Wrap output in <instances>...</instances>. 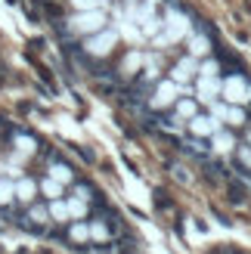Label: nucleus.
<instances>
[{
  "label": "nucleus",
  "instance_id": "f257e3e1",
  "mask_svg": "<svg viewBox=\"0 0 251 254\" xmlns=\"http://www.w3.org/2000/svg\"><path fill=\"white\" fill-rule=\"evenodd\" d=\"M195 28H192V19L186 16L183 9H165V25H161V31L152 37V47L155 50H171L174 44H180L186 41Z\"/></svg>",
  "mask_w": 251,
  "mask_h": 254
},
{
  "label": "nucleus",
  "instance_id": "f03ea898",
  "mask_svg": "<svg viewBox=\"0 0 251 254\" xmlns=\"http://www.w3.org/2000/svg\"><path fill=\"white\" fill-rule=\"evenodd\" d=\"M183 96H189V93H186L177 81L161 78V81L152 87V93H149L146 109H149V112H174V106H177ZM192 99H195V96H192Z\"/></svg>",
  "mask_w": 251,
  "mask_h": 254
},
{
  "label": "nucleus",
  "instance_id": "7ed1b4c3",
  "mask_svg": "<svg viewBox=\"0 0 251 254\" xmlns=\"http://www.w3.org/2000/svg\"><path fill=\"white\" fill-rule=\"evenodd\" d=\"M106 22H109V12H106V9H78V12L68 19V31L87 37V34L103 31Z\"/></svg>",
  "mask_w": 251,
  "mask_h": 254
},
{
  "label": "nucleus",
  "instance_id": "20e7f679",
  "mask_svg": "<svg viewBox=\"0 0 251 254\" xmlns=\"http://www.w3.org/2000/svg\"><path fill=\"white\" fill-rule=\"evenodd\" d=\"M118 41H121V34H118V28H106L103 31H96V34H87L84 37V50L90 56H96V59H103V56H109L112 50L118 47Z\"/></svg>",
  "mask_w": 251,
  "mask_h": 254
},
{
  "label": "nucleus",
  "instance_id": "39448f33",
  "mask_svg": "<svg viewBox=\"0 0 251 254\" xmlns=\"http://www.w3.org/2000/svg\"><path fill=\"white\" fill-rule=\"evenodd\" d=\"M223 99L233 106H251V81L245 74H227L223 78Z\"/></svg>",
  "mask_w": 251,
  "mask_h": 254
},
{
  "label": "nucleus",
  "instance_id": "423d86ee",
  "mask_svg": "<svg viewBox=\"0 0 251 254\" xmlns=\"http://www.w3.org/2000/svg\"><path fill=\"white\" fill-rule=\"evenodd\" d=\"M186 50H189L192 56H198V59H208L211 56V37L202 34V31H192L186 37Z\"/></svg>",
  "mask_w": 251,
  "mask_h": 254
},
{
  "label": "nucleus",
  "instance_id": "0eeeda50",
  "mask_svg": "<svg viewBox=\"0 0 251 254\" xmlns=\"http://www.w3.org/2000/svg\"><path fill=\"white\" fill-rule=\"evenodd\" d=\"M140 68H143V53H140V50H130V53L121 59V68L118 71L124 74V78H136Z\"/></svg>",
  "mask_w": 251,
  "mask_h": 254
},
{
  "label": "nucleus",
  "instance_id": "6e6552de",
  "mask_svg": "<svg viewBox=\"0 0 251 254\" xmlns=\"http://www.w3.org/2000/svg\"><path fill=\"white\" fill-rule=\"evenodd\" d=\"M37 192H41V186H37L31 177H22V180H16V198H19V201H28V205H31Z\"/></svg>",
  "mask_w": 251,
  "mask_h": 254
},
{
  "label": "nucleus",
  "instance_id": "1a4fd4ad",
  "mask_svg": "<svg viewBox=\"0 0 251 254\" xmlns=\"http://www.w3.org/2000/svg\"><path fill=\"white\" fill-rule=\"evenodd\" d=\"M65 205H68L71 220H84V217H87V198H84V195H78V192H74V195L65 201Z\"/></svg>",
  "mask_w": 251,
  "mask_h": 254
},
{
  "label": "nucleus",
  "instance_id": "9d476101",
  "mask_svg": "<svg viewBox=\"0 0 251 254\" xmlns=\"http://www.w3.org/2000/svg\"><path fill=\"white\" fill-rule=\"evenodd\" d=\"M50 220H59V223L71 220V214H68V205H65L62 198H50Z\"/></svg>",
  "mask_w": 251,
  "mask_h": 254
},
{
  "label": "nucleus",
  "instance_id": "9b49d317",
  "mask_svg": "<svg viewBox=\"0 0 251 254\" xmlns=\"http://www.w3.org/2000/svg\"><path fill=\"white\" fill-rule=\"evenodd\" d=\"M9 201H16V183L6 177V180H0V208H6Z\"/></svg>",
  "mask_w": 251,
  "mask_h": 254
},
{
  "label": "nucleus",
  "instance_id": "f8f14e48",
  "mask_svg": "<svg viewBox=\"0 0 251 254\" xmlns=\"http://www.w3.org/2000/svg\"><path fill=\"white\" fill-rule=\"evenodd\" d=\"M62 189H65V183L53 180V177H47V180L41 183V192H44L47 198H59V195H62Z\"/></svg>",
  "mask_w": 251,
  "mask_h": 254
},
{
  "label": "nucleus",
  "instance_id": "ddd939ff",
  "mask_svg": "<svg viewBox=\"0 0 251 254\" xmlns=\"http://www.w3.org/2000/svg\"><path fill=\"white\" fill-rule=\"evenodd\" d=\"M50 177H53V180H59V183H71V171L65 168V164H59V161H53L50 164Z\"/></svg>",
  "mask_w": 251,
  "mask_h": 254
},
{
  "label": "nucleus",
  "instance_id": "4468645a",
  "mask_svg": "<svg viewBox=\"0 0 251 254\" xmlns=\"http://www.w3.org/2000/svg\"><path fill=\"white\" fill-rule=\"evenodd\" d=\"M90 239L93 242H109V226L103 220H93L90 223Z\"/></svg>",
  "mask_w": 251,
  "mask_h": 254
},
{
  "label": "nucleus",
  "instance_id": "2eb2a0df",
  "mask_svg": "<svg viewBox=\"0 0 251 254\" xmlns=\"http://www.w3.org/2000/svg\"><path fill=\"white\" fill-rule=\"evenodd\" d=\"M34 149H37V146H34L31 136H22V133L16 136V152H19L22 158H25V155H34Z\"/></svg>",
  "mask_w": 251,
  "mask_h": 254
},
{
  "label": "nucleus",
  "instance_id": "dca6fc26",
  "mask_svg": "<svg viewBox=\"0 0 251 254\" xmlns=\"http://www.w3.org/2000/svg\"><path fill=\"white\" fill-rule=\"evenodd\" d=\"M71 239H74V242H87V239H90V226H87L84 220H78L71 226Z\"/></svg>",
  "mask_w": 251,
  "mask_h": 254
},
{
  "label": "nucleus",
  "instance_id": "f3484780",
  "mask_svg": "<svg viewBox=\"0 0 251 254\" xmlns=\"http://www.w3.org/2000/svg\"><path fill=\"white\" fill-rule=\"evenodd\" d=\"M74 12L78 9H106V0H71Z\"/></svg>",
  "mask_w": 251,
  "mask_h": 254
},
{
  "label": "nucleus",
  "instance_id": "a211bd4d",
  "mask_svg": "<svg viewBox=\"0 0 251 254\" xmlns=\"http://www.w3.org/2000/svg\"><path fill=\"white\" fill-rule=\"evenodd\" d=\"M31 220L34 223H47L50 220V205L44 208V205H31Z\"/></svg>",
  "mask_w": 251,
  "mask_h": 254
}]
</instances>
